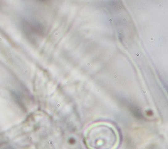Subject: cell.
Here are the masks:
<instances>
[{
	"mask_svg": "<svg viewBox=\"0 0 168 149\" xmlns=\"http://www.w3.org/2000/svg\"><path fill=\"white\" fill-rule=\"evenodd\" d=\"M129 107L130 111L132 112V114L136 118H139V119H143V115H142L141 111L139 110V109L137 107L134 106L133 104H130V105L129 106Z\"/></svg>",
	"mask_w": 168,
	"mask_h": 149,
	"instance_id": "obj_1",
	"label": "cell"
}]
</instances>
